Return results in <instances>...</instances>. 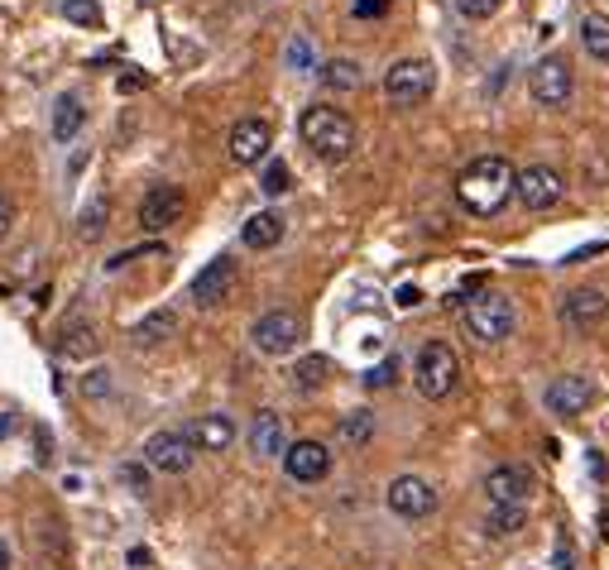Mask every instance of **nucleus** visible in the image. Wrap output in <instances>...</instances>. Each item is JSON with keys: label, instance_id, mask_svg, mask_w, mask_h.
<instances>
[{"label": "nucleus", "instance_id": "obj_1", "mask_svg": "<svg viewBox=\"0 0 609 570\" xmlns=\"http://www.w3.org/2000/svg\"><path fill=\"white\" fill-rule=\"evenodd\" d=\"M513 197V168L509 158H475L466 174L456 178V202L470 211V216H495V211H505V202Z\"/></svg>", "mask_w": 609, "mask_h": 570}, {"label": "nucleus", "instance_id": "obj_2", "mask_svg": "<svg viewBox=\"0 0 609 570\" xmlns=\"http://www.w3.org/2000/svg\"><path fill=\"white\" fill-rule=\"evenodd\" d=\"M298 135L317 158H326V164H346L355 154V125L336 105H308L298 121Z\"/></svg>", "mask_w": 609, "mask_h": 570}, {"label": "nucleus", "instance_id": "obj_3", "mask_svg": "<svg viewBox=\"0 0 609 570\" xmlns=\"http://www.w3.org/2000/svg\"><path fill=\"white\" fill-rule=\"evenodd\" d=\"M513 322H519V312H513V302L505 293H480V298H470V308H466V331L475 340H485V346L509 340Z\"/></svg>", "mask_w": 609, "mask_h": 570}, {"label": "nucleus", "instance_id": "obj_4", "mask_svg": "<svg viewBox=\"0 0 609 570\" xmlns=\"http://www.w3.org/2000/svg\"><path fill=\"white\" fill-rule=\"evenodd\" d=\"M413 379H418V393H422V398H446V393L456 389V379H461L456 350L446 346V340H428V346L418 350Z\"/></svg>", "mask_w": 609, "mask_h": 570}, {"label": "nucleus", "instance_id": "obj_5", "mask_svg": "<svg viewBox=\"0 0 609 570\" xmlns=\"http://www.w3.org/2000/svg\"><path fill=\"white\" fill-rule=\"evenodd\" d=\"M432 87H436V68L428 58H403V63H394V68L384 72V97L399 105V111L422 105L432 97Z\"/></svg>", "mask_w": 609, "mask_h": 570}, {"label": "nucleus", "instance_id": "obj_6", "mask_svg": "<svg viewBox=\"0 0 609 570\" xmlns=\"http://www.w3.org/2000/svg\"><path fill=\"white\" fill-rule=\"evenodd\" d=\"M250 340H255L259 355H294L298 340H302V316L298 312H264L255 326H250Z\"/></svg>", "mask_w": 609, "mask_h": 570}, {"label": "nucleus", "instance_id": "obj_7", "mask_svg": "<svg viewBox=\"0 0 609 570\" xmlns=\"http://www.w3.org/2000/svg\"><path fill=\"white\" fill-rule=\"evenodd\" d=\"M144 460H150V470H158V474H188L197 460V446L188 432H154L150 442H144Z\"/></svg>", "mask_w": 609, "mask_h": 570}, {"label": "nucleus", "instance_id": "obj_8", "mask_svg": "<svg viewBox=\"0 0 609 570\" xmlns=\"http://www.w3.org/2000/svg\"><path fill=\"white\" fill-rule=\"evenodd\" d=\"M528 91H533L538 105H566L572 101V63L566 58H538L533 72H528Z\"/></svg>", "mask_w": 609, "mask_h": 570}, {"label": "nucleus", "instance_id": "obj_9", "mask_svg": "<svg viewBox=\"0 0 609 570\" xmlns=\"http://www.w3.org/2000/svg\"><path fill=\"white\" fill-rule=\"evenodd\" d=\"M513 197H519L528 211H552L562 202V174L547 164L523 168V174H513Z\"/></svg>", "mask_w": 609, "mask_h": 570}, {"label": "nucleus", "instance_id": "obj_10", "mask_svg": "<svg viewBox=\"0 0 609 570\" xmlns=\"http://www.w3.org/2000/svg\"><path fill=\"white\" fill-rule=\"evenodd\" d=\"M384 503H389V513L418 523V518H428V513L436 508V489L422 480V474H399V480L389 484V494H384Z\"/></svg>", "mask_w": 609, "mask_h": 570}, {"label": "nucleus", "instance_id": "obj_11", "mask_svg": "<svg viewBox=\"0 0 609 570\" xmlns=\"http://www.w3.org/2000/svg\"><path fill=\"white\" fill-rule=\"evenodd\" d=\"M182 206H188L182 188H174V182H158V188H150V192H144V202H140V225L150 235H158V231H168V225H178Z\"/></svg>", "mask_w": 609, "mask_h": 570}, {"label": "nucleus", "instance_id": "obj_12", "mask_svg": "<svg viewBox=\"0 0 609 570\" xmlns=\"http://www.w3.org/2000/svg\"><path fill=\"white\" fill-rule=\"evenodd\" d=\"M284 474L298 484H317L331 474V450L322 442H294L284 450Z\"/></svg>", "mask_w": 609, "mask_h": 570}, {"label": "nucleus", "instance_id": "obj_13", "mask_svg": "<svg viewBox=\"0 0 609 570\" xmlns=\"http://www.w3.org/2000/svg\"><path fill=\"white\" fill-rule=\"evenodd\" d=\"M231 288H235V259L221 255L192 278V302L197 308H221L231 298Z\"/></svg>", "mask_w": 609, "mask_h": 570}, {"label": "nucleus", "instance_id": "obj_14", "mask_svg": "<svg viewBox=\"0 0 609 570\" xmlns=\"http://www.w3.org/2000/svg\"><path fill=\"white\" fill-rule=\"evenodd\" d=\"M269 144H274L269 121H241V125L231 130V158L241 168L264 164V158H269Z\"/></svg>", "mask_w": 609, "mask_h": 570}, {"label": "nucleus", "instance_id": "obj_15", "mask_svg": "<svg viewBox=\"0 0 609 570\" xmlns=\"http://www.w3.org/2000/svg\"><path fill=\"white\" fill-rule=\"evenodd\" d=\"M590 398H595V383H590V379H580V375H562V379H552V383H547V413H557V417H576V413H586V407H590Z\"/></svg>", "mask_w": 609, "mask_h": 570}, {"label": "nucleus", "instance_id": "obj_16", "mask_svg": "<svg viewBox=\"0 0 609 570\" xmlns=\"http://www.w3.org/2000/svg\"><path fill=\"white\" fill-rule=\"evenodd\" d=\"M485 494H489V503H528V494H533V474L523 466H495L485 474Z\"/></svg>", "mask_w": 609, "mask_h": 570}, {"label": "nucleus", "instance_id": "obj_17", "mask_svg": "<svg viewBox=\"0 0 609 570\" xmlns=\"http://www.w3.org/2000/svg\"><path fill=\"white\" fill-rule=\"evenodd\" d=\"M609 312V298L600 293V288H576V293H566L562 302V316L572 331H586V326H600Z\"/></svg>", "mask_w": 609, "mask_h": 570}, {"label": "nucleus", "instance_id": "obj_18", "mask_svg": "<svg viewBox=\"0 0 609 570\" xmlns=\"http://www.w3.org/2000/svg\"><path fill=\"white\" fill-rule=\"evenodd\" d=\"M250 450L255 456H284L288 450V432H284V417L279 413H255V422H250Z\"/></svg>", "mask_w": 609, "mask_h": 570}, {"label": "nucleus", "instance_id": "obj_19", "mask_svg": "<svg viewBox=\"0 0 609 570\" xmlns=\"http://www.w3.org/2000/svg\"><path fill=\"white\" fill-rule=\"evenodd\" d=\"M192 446L197 450H211V456H221L231 442H235V422L226 417V413H207V417H197L192 422Z\"/></svg>", "mask_w": 609, "mask_h": 570}, {"label": "nucleus", "instance_id": "obj_20", "mask_svg": "<svg viewBox=\"0 0 609 570\" xmlns=\"http://www.w3.org/2000/svg\"><path fill=\"white\" fill-rule=\"evenodd\" d=\"M241 241L250 249H274L284 241V216H279V211H255V216L241 225Z\"/></svg>", "mask_w": 609, "mask_h": 570}, {"label": "nucleus", "instance_id": "obj_21", "mask_svg": "<svg viewBox=\"0 0 609 570\" xmlns=\"http://www.w3.org/2000/svg\"><path fill=\"white\" fill-rule=\"evenodd\" d=\"M174 331H178V312H168V308H158L150 312L144 322H135V346H164V340H174Z\"/></svg>", "mask_w": 609, "mask_h": 570}, {"label": "nucleus", "instance_id": "obj_22", "mask_svg": "<svg viewBox=\"0 0 609 570\" xmlns=\"http://www.w3.org/2000/svg\"><path fill=\"white\" fill-rule=\"evenodd\" d=\"M58 346L73 355V360H87V355H97V326L82 322V316H73V322L58 326Z\"/></svg>", "mask_w": 609, "mask_h": 570}, {"label": "nucleus", "instance_id": "obj_23", "mask_svg": "<svg viewBox=\"0 0 609 570\" xmlns=\"http://www.w3.org/2000/svg\"><path fill=\"white\" fill-rule=\"evenodd\" d=\"M82 125H87V105H82V97H58V105H53V139L68 144Z\"/></svg>", "mask_w": 609, "mask_h": 570}, {"label": "nucleus", "instance_id": "obj_24", "mask_svg": "<svg viewBox=\"0 0 609 570\" xmlns=\"http://www.w3.org/2000/svg\"><path fill=\"white\" fill-rule=\"evenodd\" d=\"M322 87L326 91H361V63H351V58H331V63H322Z\"/></svg>", "mask_w": 609, "mask_h": 570}, {"label": "nucleus", "instance_id": "obj_25", "mask_svg": "<svg viewBox=\"0 0 609 570\" xmlns=\"http://www.w3.org/2000/svg\"><path fill=\"white\" fill-rule=\"evenodd\" d=\"M523 523H528L523 503H495V508H489V518H485V533L489 537H513Z\"/></svg>", "mask_w": 609, "mask_h": 570}, {"label": "nucleus", "instance_id": "obj_26", "mask_svg": "<svg viewBox=\"0 0 609 570\" xmlns=\"http://www.w3.org/2000/svg\"><path fill=\"white\" fill-rule=\"evenodd\" d=\"M580 44H586L590 58L609 63V15H586V20H580Z\"/></svg>", "mask_w": 609, "mask_h": 570}, {"label": "nucleus", "instance_id": "obj_27", "mask_svg": "<svg viewBox=\"0 0 609 570\" xmlns=\"http://www.w3.org/2000/svg\"><path fill=\"white\" fill-rule=\"evenodd\" d=\"M326 375H331V365L322 360V355H302L298 369H294V383L302 393H312V389H322V383H326Z\"/></svg>", "mask_w": 609, "mask_h": 570}, {"label": "nucleus", "instance_id": "obj_28", "mask_svg": "<svg viewBox=\"0 0 609 570\" xmlns=\"http://www.w3.org/2000/svg\"><path fill=\"white\" fill-rule=\"evenodd\" d=\"M369 436H375V417H369V413H346V417H341V442L365 446Z\"/></svg>", "mask_w": 609, "mask_h": 570}, {"label": "nucleus", "instance_id": "obj_29", "mask_svg": "<svg viewBox=\"0 0 609 570\" xmlns=\"http://www.w3.org/2000/svg\"><path fill=\"white\" fill-rule=\"evenodd\" d=\"M63 15L73 24H82V30H101V5L97 0H63Z\"/></svg>", "mask_w": 609, "mask_h": 570}, {"label": "nucleus", "instance_id": "obj_30", "mask_svg": "<svg viewBox=\"0 0 609 570\" xmlns=\"http://www.w3.org/2000/svg\"><path fill=\"white\" fill-rule=\"evenodd\" d=\"M106 221H111V202H106V197H97V202H91L87 211H82V241H97V235L106 231Z\"/></svg>", "mask_w": 609, "mask_h": 570}, {"label": "nucleus", "instance_id": "obj_31", "mask_svg": "<svg viewBox=\"0 0 609 570\" xmlns=\"http://www.w3.org/2000/svg\"><path fill=\"white\" fill-rule=\"evenodd\" d=\"M288 188H294V174H288V164H269V168H264V192L284 197Z\"/></svg>", "mask_w": 609, "mask_h": 570}, {"label": "nucleus", "instance_id": "obj_32", "mask_svg": "<svg viewBox=\"0 0 609 570\" xmlns=\"http://www.w3.org/2000/svg\"><path fill=\"white\" fill-rule=\"evenodd\" d=\"M394 379H399V360H394V355H389V360H384V365H375V369H369V375H365V389H389Z\"/></svg>", "mask_w": 609, "mask_h": 570}, {"label": "nucleus", "instance_id": "obj_33", "mask_svg": "<svg viewBox=\"0 0 609 570\" xmlns=\"http://www.w3.org/2000/svg\"><path fill=\"white\" fill-rule=\"evenodd\" d=\"M499 5H505V0H456V10L466 20H489V15H499Z\"/></svg>", "mask_w": 609, "mask_h": 570}, {"label": "nucleus", "instance_id": "obj_34", "mask_svg": "<svg viewBox=\"0 0 609 570\" xmlns=\"http://www.w3.org/2000/svg\"><path fill=\"white\" fill-rule=\"evenodd\" d=\"M288 68H294V72H312V44L302 34L288 44Z\"/></svg>", "mask_w": 609, "mask_h": 570}, {"label": "nucleus", "instance_id": "obj_35", "mask_svg": "<svg viewBox=\"0 0 609 570\" xmlns=\"http://www.w3.org/2000/svg\"><path fill=\"white\" fill-rule=\"evenodd\" d=\"M82 393L87 398H106V393H111V369H91L87 383H82Z\"/></svg>", "mask_w": 609, "mask_h": 570}, {"label": "nucleus", "instance_id": "obj_36", "mask_svg": "<svg viewBox=\"0 0 609 570\" xmlns=\"http://www.w3.org/2000/svg\"><path fill=\"white\" fill-rule=\"evenodd\" d=\"M351 10H355V20H379V15H389V0H351Z\"/></svg>", "mask_w": 609, "mask_h": 570}, {"label": "nucleus", "instance_id": "obj_37", "mask_svg": "<svg viewBox=\"0 0 609 570\" xmlns=\"http://www.w3.org/2000/svg\"><path fill=\"white\" fill-rule=\"evenodd\" d=\"M552 570H576V556H572V537H557V551H552Z\"/></svg>", "mask_w": 609, "mask_h": 570}, {"label": "nucleus", "instance_id": "obj_38", "mask_svg": "<svg viewBox=\"0 0 609 570\" xmlns=\"http://www.w3.org/2000/svg\"><path fill=\"white\" fill-rule=\"evenodd\" d=\"M10 225H15V202H10V197L0 192V241L10 235Z\"/></svg>", "mask_w": 609, "mask_h": 570}, {"label": "nucleus", "instance_id": "obj_39", "mask_svg": "<svg viewBox=\"0 0 609 570\" xmlns=\"http://www.w3.org/2000/svg\"><path fill=\"white\" fill-rule=\"evenodd\" d=\"M399 308H418V288H399Z\"/></svg>", "mask_w": 609, "mask_h": 570}, {"label": "nucleus", "instance_id": "obj_40", "mask_svg": "<svg viewBox=\"0 0 609 570\" xmlns=\"http://www.w3.org/2000/svg\"><path fill=\"white\" fill-rule=\"evenodd\" d=\"M0 570H10V547H5V541H0Z\"/></svg>", "mask_w": 609, "mask_h": 570}]
</instances>
